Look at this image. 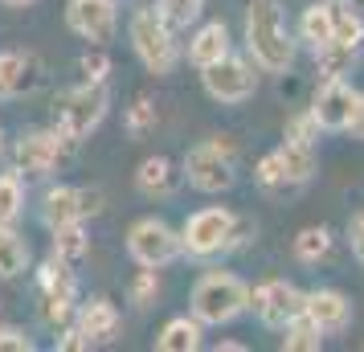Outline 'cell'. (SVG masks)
<instances>
[{
    "label": "cell",
    "instance_id": "cell-28",
    "mask_svg": "<svg viewBox=\"0 0 364 352\" xmlns=\"http://www.w3.org/2000/svg\"><path fill=\"white\" fill-rule=\"evenodd\" d=\"M53 234V254L66 258V262H82L90 254V238H86V221H70V225H58Z\"/></svg>",
    "mask_w": 364,
    "mask_h": 352
},
{
    "label": "cell",
    "instance_id": "cell-1",
    "mask_svg": "<svg viewBox=\"0 0 364 352\" xmlns=\"http://www.w3.org/2000/svg\"><path fill=\"white\" fill-rule=\"evenodd\" d=\"M246 50L266 74H282L295 62V37L287 29L279 0H250L246 4Z\"/></svg>",
    "mask_w": 364,
    "mask_h": 352
},
{
    "label": "cell",
    "instance_id": "cell-25",
    "mask_svg": "<svg viewBox=\"0 0 364 352\" xmlns=\"http://www.w3.org/2000/svg\"><path fill=\"white\" fill-rule=\"evenodd\" d=\"M291 250H295V258L303 262V267H315V262H323L331 254V230L328 225H303L295 234V242H291Z\"/></svg>",
    "mask_w": 364,
    "mask_h": 352
},
{
    "label": "cell",
    "instance_id": "cell-27",
    "mask_svg": "<svg viewBox=\"0 0 364 352\" xmlns=\"http://www.w3.org/2000/svg\"><path fill=\"white\" fill-rule=\"evenodd\" d=\"M299 37H303L311 50H319L323 41H331V9H328V0H311V4L303 9V17H299Z\"/></svg>",
    "mask_w": 364,
    "mask_h": 352
},
{
    "label": "cell",
    "instance_id": "cell-7",
    "mask_svg": "<svg viewBox=\"0 0 364 352\" xmlns=\"http://www.w3.org/2000/svg\"><path fill=\"white\" fill-rule=\"evenodd\" d=\"M233 230H237V218H233L225 205H205L197 213H188V221L181 225V242L188 258H217V254L233 250Z\"/></svg>",
    "mask_w": 364,
    "mask_h": 352
},
{
    "label": "cell",
    "instance_id": "cell-13",
    "mask_svg": "<svg viewBox=\"0 0 364 352\" xmlns=\"http://www.w3.org/2000/svg\"><path fill=\"white\" fill-rule=\"evenodd\" d=\"M66 25L90 46H107L119 29L115 0H66Z\"/></svg>",
    "mask_w": 364,
    "mask_h": 352
},
{
    "label": "cell",
    "instance_id": "cell-20",
    "mask_svg": "<svg viewBox=\"0 0 364 352\" xmlns=\"http://www.w3.org/2000/svg\"><path fill=\"white\" fill-rule=\"evenodd\" d=\"M200 332H205V324L197 316H172L160 328V336H156V348L160 352H197Z\"/></svg>",
    "mask_w": 364,
    "mask_h": 352
},
{
    "label": "cell",
    "instance_id": "cell-22",
    "mask_svg": "<svg viewBox=\"0 0 364 352\" xmlns=\"http://www.w3.org/2000/svg\"><path fill=\"white\" fill-rule=\"evenodd\" d=\"M279 156H282V168H287V181H291V188H303L315 176V144L282 139Z\"/></svg>",
    "mask_w": 364,
    "mask_h": 352
},
{
    "label": "cell",
    "instance_id": "cell-38",
    "mask_svg": "<svg viewBox=\"0 0 364 352\" xmlns=\"http://www.w3.org/2000/svg\"><path fill=\"white\" fill-rule=\"evenodd\" d=\"M352 139L364 144V90H356V102H352V115H348V127H344Z\"/></svg>",
    "mask_w": 364,
    "mask_h": 352
},
{
    "label": "cell",
    "instance_id": "cell-30",
    "mask_svg": "<svg viewBox=\"0 0 364 352\" xmlns=\"http://www.w3.org/2000/svg\"><path fill=\"white\" fill-rule=\"evenodd\" d=\"M254 185L266 188V193H282V188H291V181H287V168H282L279 148H274V151H266L262 160H258V168H254Z\"/></svg>",
    "mask_w": 364,
    "mask_h": 352
},
{
    "label": "cell",
    "instance_id": "cell-41",
    "mask_svg": "<svg viewBox=\"0 0 364 352\" xmlns=\"http://www.w3.org/2000/svg\"><path fill=\"white\" fill-rule=\"evenodd\" d=\"M0 151H4V127H0Z\"/></svg>",
    "mask_w": 364,
    "mask_h": 352
},
{
    "label": "cell",
    "instance_id": "cell-40",
    "mask_svg": "<svg viewBox=\"0 0 364 352\" xmlns=\"http://www.w3.org/2000/svg\"><path fill=\"white\" fill-rule=\"evenodd\" d=\"M4 9H29V4H37V0H0Z\"/></svg>",
    "mask_w": 364,
    "mask_h": 352
},
{
    "label": "cell",
    "instance_id": "cell-19",
    "mask_svg": "<svg viewBox=\"0 0 364 352\" xmlns=\"http://www.w3.org/2000/svg\"><path fill=\"white\" fill-rule=\"evenodd\" d=\"M181 181H184V172H176V164L168 156H148L144 164L135 168V188L144 197H172Z\"/></svg>",
    "mask_w": 364,
    "mask_h": 352
},
{
    "label": "cell",
    "instance_id": "cell-36",
    "mask_svg": "<svg viewBox=\"0 0 364 352\" xmlns=\"http://www.w3.org/2000/svg\"><path fill=\"white\" fill-rule=\"evenodd\" d=\"M0 352H33V340L17 324H0Z\"/></svg>",
    "mask_w": 364,
    "mask_h": 352
},
{
    "label": "cell",
    "instance_id": "cell-26",
    "mask_svg": "<svg viewBox=\"0 0 364 352\" xmlns=\"http://www.w3.org/2000/svg\"><path fill=\"white\" fill-rule=\"evenodd\" d=\"M29 270V242L13 230H0V279H17Z\"/></svg>",
    "mask_w": 364,
    "mask_h": 352
},
{
    "label": "cell",
    "instance_id": "cell-37",
    "mask_svg": "<svg viewBox=\"0 0 364 352\" xmlns=\"http://www.w3.org/2000/svg\"><path fill=\"white\" fill-rule=\"evenodd\" d=\"M348 246H352V258L364 267V209L348 221Z\"/></svg>",
    "mask_w": 364,
    "mask_h": 352
},
{
    "label": "cell",
    "instance_id": "cell-10",
    "mask_svg": "<svg viewBox=\"0 0 364 352\" xmlns=\"http://www.w3.org/2000/svg\"><path fill=\"white\" fill-rule=\"evenodd\" d=\"M127 254H132L139 267L164 270L184 254L181 230H172L164 218H139V221H132V230H127Z\"/></svg>",
    "mask_w": 364,
    "mask_h": 352
},
{
    "label": "cell",
    "instance_id": "cell-17",
    "mask_svg": "<svg viewBox=\"0 0 364 352\" xmlns=\"http://www.w3.org/2000/svg\"><path fill=\"white\" fill-rule=\"evenodd\" d=\"M37 82H41V62H37V53L0 50V102L29 95Z\"/></svg>",
    "mask_w": 364,
    "mask_h": 352
},
{
    "label": "cell",
    "instance_id": "cell-5",
    "mask_svg": "<svg viewBox=\"0 0 364 352\" xmlns=\"http://www.w3.org/2000/svg\"><path fill=\"white\" fill-rule=\"evenodd\" d=\"M233 156H237V148H233L230 135H213V139H205V144H197V148H188L184 151V164H181L188 188H197V193H205V197L230 193L233 181H237Z\"/></svg>",
    "mask_w": 364,
    "mask_h": 352
},
{
    "label": "cell",
    "instance_id": "cell-18",
    "mask_svg": "<svg viewBox=\"0 0 364 352\" xmlns=\"http://www.w3.org/2000/svg\"><path fill=\"white\" fill-rule=\"evenodd\" d=\"M230 50V29H225V21H205L197 33L188 37V62L197 70L213 66V62H221Z\"/></svg>",
    "mask_w": 364,
    "mask_h": 352
},
{
    "label": "cell",
    "instance_id": "cell-8",
    "mask_svg": "<svg viewBox=\"0 0 364 352\" xmlns=\"http://www.w3.org/2000/svg\"><path fill=\"white\" fill-rule=\"evenodd\" d=\"M70 148L53 127H37V132H21L13 144V168L25 181H46L70 160Z\"/></svg>",
    "mask_w": 364,
    "mask_h": 352
},
{
    "label": "cell",
    "instance_id": "cell-23",
    "mask_svg": "<svg viewBox=\"0 0 364 352\" xmlns=\"http://www.w3.org/2000/svg\"><path fill=\"white\" fill-rule=\"evenodd\" d=\"M25 218V176L17 168L0 172V230H13Z\"/></svg>",
    "mask_w": 364,
    "mask_h": 352
},
{
    "label": "cell",
    "instance_id": "cell-15",
    "mask_svg": "<svg viewBox=\"0 0 364 352\" xmlns=\"http://www.w3.org/2000/svg\"><path fill=\"white\" fill-rule=\"evenodd\" d=\"M352 102H356V90L344 78H323L311 99V115L319 119L323 132H344L348 115H352Z\"/></svg>",
    "mask_w": 364,
    "mask_h": 352
},
{
    "label": "cell",
    "instance_id": "cell-31",
    "mask_svg": "<svg viewBox=\"0 0 364 352\" xmlns=\"http://www.w3.org/2000/svg\"><path fill=\"white\" fill-rule=\"evenodd\" d=\"M156 9H160V17H164L172 29H188V25L205 13V0H156Z\"/></svg>",
    "mask_w": 364,
    "mask_h": 352
},
{
    "label": "cell",
    "instance_id": "cell-33",
    "mask_svg": "<svg viewBox=\"0 0 364 352\" xmlns=\"http://www.w3.org/2000/svg\"><path fill=\"white\" fill-rule=\"evenodd\" d=\"M319 119L311 115V107L307 111H299V115H291L287 119V127H282V139H299V144H315L319 139Z\"/></svg>",
    "mask_w": 364,
    "mask_h": 352
},
{
    "label": "cell",
    "instance_id": "cell-42",
    "mask_svg": "<svg viewBox=\"0 0 364 352\" xmlns=\"http://www.w3.org/2000/svg\"><path fill=\"white\" fill-rule=\"evenodd\" d=\"M352 4H356V0H352Z\"/></svg>",
    "mask_w": 364,
    "mask_h": 352
},
{
    "label": "cell",
    "instance_id": "cell-32",
    "mask_svg": "<svg viewBox=\"0 0 364 352\" xmlns=\"http://www.w3.org/2000/svg\"><path fill=\"white\" fill-rule=\"evenodd\" d=\"M127 295H132L135 307H151V303L160 299V270H156V267H144V270L132 279V291H127Z\"/></svg>",
    "mask_w": 364,
    "mask_h": 352
},
{
    "label": "cell",
    "instance_id": "cell-24",
    "mask_svg": "<svg viewBox=\"0 0 364 352\" xmlns=\"http://www.w3.org/2000/svg\"><path fill=\"white\" fill-rule=\"evenodd\" d=\"M331 9V37L344 41V46H364V17L352 9V0H328Z\"/></svg>",
    "mask_w": 364,
    "mask_h": 352
},
{
    "label": "cell",
    "instance_id": "cell-39",
    "mask_svg": "<svg viewBox=\"0 0 364 352\" xmlns=\"http://www.w3.org/2000/svg\"><path fill=\"white\" fill-rule=\"evenodd\" d=\"M246 348V344H237V340H221V344H217V352H242Z\"/></svg>",
    "mask_w": 364,
    "mask_h": 352
},
{
    "label": "cell",
    "instance_id": "cell-21",
    "mask_svg": "<svg viewBox=\"0 0 364 352\" xmlns=\"http://www.w3.org/2000/svg\"><path fill=\"white\" fill-rule=\"evenodd\" d=\"M356 58H360L356 46H344V41L331 37L315 50V70H319V78H348L356 70Z\"/></svg>",
    "mask_w": 364,
    "mask_h": 352
},
{
    "label": "cell",
    "instance_id": "cell-12",
    "mask_svg": "<svg viewBox=\"0 0 364 352\" xmlns=\"http://www.w3.org/2000/svg\"><path fill=\"white\" fill-rule=\"evenodd\" d=\"M102 213V193L99 188H78V185H53L41 197V221L46 230L70 225V221H86Z\"/></svg>",
    "mask_w": 364,
    "mask_h": 352
},
{
    "label": "cell",
    "instance_id": "cell-2",
    "mask_svg": "<svg viewBox=\"0 0 364 352\" xmlns=\"http://www.w3.org/2000/svg\"><path fill=\"white\" fill-rule=\"evenodd\" d=\"M188 307L205 328H221V324H233L242 311H250V287L233 270H205L193 283Z\"/></svg>",
    "mask_w": 364,
    "mask_h": 352
},
{
    "label": "cell",
    "instance_id": "cell-35",
    "mask_svg": "<svg viewBox=\"0 0 364 352\" xmlns=\"http://www.w3.org/2000/svg\"><path fill=\"white\" fill-rule=\"evenodd\" d=\"M78 70H82L86 82H107V74H111V58L102 46H90V50L78 58Z\"/></svg>",
    "mask_w": 364,
    "mask_h": 352
},
{
    "label": "cell",
    "instance_id": "cell-14",
    "mask_svg": "<svg viewBox=\"0 0 364 352\" xmlns=\"http://www.w3.org/2000/svg\"><path fill=\"white\" fill-rule=\"evenodd\" d=\"M303 316L311 319L323 336H336L352 324V299L344 291H336V287H315L303 299Z\"/></svg>",
    "mask_w": 364,
    "mask_h": 352
},
{
    "label": "cell",
    "instance_id": "cell-9",
    "mask_svg": "<svg viewBox=\"0 0 364 352\" xmlns=\"http://www.w3.org/2000/svg\"><path fill=\"white\" fill-rule=\"evenodd\" d=\"M200 86H205V95L213 102L237 107V102L254 99V90H258V62H254V58L225 53L221 62L200 70Z\"/></svg>",
    "mask_w": 364,
    "mask_h": 352
},
{
    "label": "cell",
    "instance_id": "cell-34",
    "mask_svg": "<svg viewBox=\"0 0 364 352\" xmlns=\"http://www.w3.org/2000/svg\"><path fill=\"white\" fill-rule=\"evenodd\" d=\"M123 127H127V135H135V139H139V135H148L151 127H156V107H151L144 95H139V99L127 107V119H123Z\"/></svg>",
    "mask_w": 364,
    "mask_h": 352
},
{
    "label": "cell",
    "instance_id": "cell-11",
    "mask_svg": "<svg viewBox=\"0 0 364 352\" xmlns=\"http://www.w3.org/2000/svg\"><path fill=\"white\" fill-rule=\"evenodd\" d=\"M303 299H307V291H299L287 279H266V283L250 287V311L258 316L262 328H279V332L291 319L303 316Z\"/></svg>",
    "mask_w": 364,
    "mask_h": 352
},
{
    "label": "cell",
    "instance_id": "cell-3",
    "mask_svg": "<svg viewBox=\"0 0 364 352\" xmlns=\"http://www.w3.org/2000/svg\"><path fill=\"white\" fill-rule=\"evenodd\" d=\"M107 107H111L107 82H86L82 78L78 86H70V90L58 95V102H53V132L78 148L86 135L107 119Z\"/></svg>",
    "mask_w": 364,
    "mask_h": 352
},
{
    "label": "cell",
    "instance_id": "cell-29",
    "mask_svg": "<svg viewBox=\"0 0 364 352\" xmlns=\"http://www.w3.org/2000/svg\"><path fill=\"white\" fill-rule=\"evenodd\" d=\"M319 348H323V332L307 316L291 319L282 328V352H319Z\"/></svg>",
    "mask_w": 364,
    "mask_h": 352
},
{
    "label": "cell",
    "instance_id": "cell-6",
    "mask_svg": "<svg viewBox=\"0 0 364 352\" xmlns=\"http://www.w3.org/2000/svg\"><path fill=\"white\" fill-rule=\"evenodd\" d=\"M37 295H41V324L50 328H66L74 311H78V274L74 262L50 254L41 270H37Z\"/></svg>",
    "mask_w": 364,
    "mask_h": 352
},
{
    "label": "cell",
    "instance_id": "cell-16",
    "mask_svg": "<svg viewBox=\"0 0 364 352\" xmlns=\"http://www.w3.org/2000/svg\"><path fill=\"white\" fill-rule=\"evenodd\" d=\"M119 324H123V316H119V307L107 295H99V299H90V303H78V311H74V328L82 332L86 348L111 344L119 336Z\"/></svg>",
    "mask_w": 364,
    "mask_h": 352
},
{
    "label": "cell",
    "instance_id": "cell-4",
    "mask_svg": "<svg viewBox=\"0 0 364 352\" xmlns=\"http://www.w3.org/2000/svg\"><path fill=\"white\" fill-rule=\"evenodd\" d=\"M127 37H132V50H135V58L144 62V70H148V74L164 78V74H172V70H176V62H181L176 29L160 17V9H156V4L135 9L132 21H127Z\"/></svg>",
    "mask_w": 364,
    "mask_h": 352
}]
</instances>
